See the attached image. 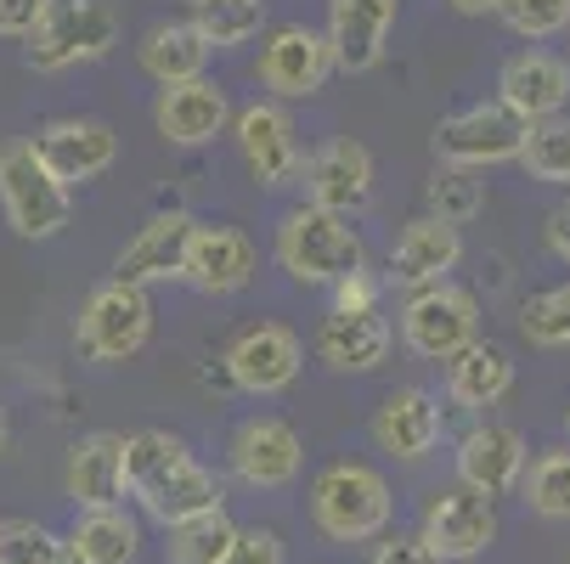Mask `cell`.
<instances>
[{
    "label": "cell",
    "mask_w": 570,
    "mask_h": 564,
    "mask_svg": "<svg viewBox=\"0 0 570 564\" xmlns=\"http://www.w3.org/2000/svg\"><path fill=\"white\" fill-rule=\"evenodd\" d=\"M125 474H130V497L147 520L158 525H181L193 514H209V508H226V486L220 474L204 468L176 435L165 429H136L125 435Z\"/></svg>",
    "instance_id": "1"
},
{
    "label": "cell",
    "mask_w": 570,
    "mask_h": 564,
    "mask_svg": "<svg viewBox=\"0 0 570 564\" xmlns=\"http://www.w3.org/2000/svg\"><path fill=\"white\" fill-rule=\"evenodd\" d=\"M272 255L305 288H334L340 277H351V271L367 266V249H362L356 226L345 215H334V209L305 204V198L283 209L277 237H272Z\"/></svg>",
    "instance_id": "2"
},
{
    "label": "cell",
    "mask_w": 570,
    "mask_h": 564,
    "mask_svg": "<svg viewBox=\"0 0 570 564\" xmlns=\"http://www.w3.org/2000/svg\"><path fill=\"white\" fill-rule=\"evenodd\" d=\"M311 520L328 542H373L390 531L395 520V497H390V479L373 463L356 457H334L322 463L311 479Z\"/></svg>",
    "instance_id": "3"
},
{
    "label": "cell",
    "mask_w": 570,
    "mask_h": 564,
    "mask_svg": "<svg viewBox=\"0 0 570 564\" xmlns=\"http://www.w3.org/2000/svg\"><path fill=\"white\" fill-rule=\"evenodd\" d=\"M147 339H153V294L136 288V283H119V277L97 283L73 316V345L97 367L141 356Z\"/></svg>",
    "instance_id": "4"
},
{
    "label": "cell",
    "mask_w": 570,
    "mask_h": 564,
    "mask_svg": "<svg viewBox=\"0 0 570 564\" xmlns=\"http://www.w3.org/2000/svg\"><path fill=\"white\" fill-rule=\"evenodd\" d=\"M23 46L35 73H68V68L102 62L119 46V12L108 0H51L40 29Z\"/></svg>",
    "instance_id": "5"
},
{
    "label": "cell",
    "mask_w": 570,
    "mask_h": 564,
    "mask_svg": "<svg viewBox=\"0 0 570 564\" xmlns=\"http://www.w3.org/2000/svg\"><path fill=\"white\" fill-rule=\"evenodd\" d=\"M531 136V119L509 108L503 97L492 102H469L435 125V158L458 170H492V165H520Z\"/></svg>",
    "instance_id": "6"
},
{
    "label": "cell",
    "mask_w": 570,
    "mask_h": 564,
    "mask_svg": "<svg viewBox=\"0 0 570 564\" xmlns=\"http://www.w3.org/2000/svg\"><path fill=\"white\" fill-rule=\"evenodd\" d=\"M0 215L29 244H46V237H57L68 226V187L51 176L35 141H18L0 158Z\"/></svg>",
    "instance_id": "7"
},
{
    "label": "cell",
    "mask_w": 570,
    "mask_h": 564,
    "mask_svg": "<svg viewBox=\"0 0 570 564\" xmlns=\"http://www.w3.org/2000/svg\"><path fill=\"white\" fill-rule=\"evenodd\" d=\"M480 339V299L458 283L413 288L401 305V345L419 362H452L463 345Z\"/></svg>",
    "instance_id": "8"
},
{
    "label": "cell",
    "mask_w": 570,
    "mask_h": 564,
    "mask_svg": "<svg viewBox=\"0 0 570 564\" xmlns=\"http://www.w3.org/2000/svg\"><path fill=\"white\" fill-rule=\"evenodd\" d=\"M334 73H340V57H334L328 29L277 23V29L261 40L255 79H261L277 102H305V97H316V91H328Z\"/></svg>",
    "instance_id": "9"
},
{
    "label": "cell",
    "mask_w": 570,
    "mask_h": 564,
    "mask_svg": "<svg viewBox=\"0 0 570 564\" xmlns=\"http://www.w3.org/2000/svg\"><path fill=\"white\" fill-rule=\"evenodd\" d=\"M232 141H237L243 170L255 176V187H266V192L299 187V176H305V158H311V152L299 147L294 113H288L277 97L237 108V119H232Z\"/></svg>",
    "instance_id": "10"
},
{
    "label": "cell",
    "mask_w": 570,
    "mask_h": 564,
    "mask_svg": "<svg viewBox=\"0 0 570 564\" xmlns=\"http://www.w3.org/2000/svg\"><path fill=\"white\" fill-rule=\"evenodd\" d=\"M226 468L237 486H249V492H283L299 479L305 468V441L288 418H272V413H255V418H243L226 441Z\"/></svg>",
    "instance_id": "11"
},
{
    "label": "cell",
    "mask_w": 570,
    "mask_h": 564,
    "mask_svg": "<svg viewBox=\"0 0 570 564\" xmlns=\"http://www.w3.org/2000/svg\"><path fill=\"white\" fill-rule=\"evenodd\" d=\"M226 384L243 395H283L305 367V339L288 321H249L220 356Z\"/></svg>",
    "instance_id": "12"
},
{
    "label": "cell",
    "mask_w": 570,
    "mask_h": 564,
    "mask_svg": "<svg viewBox=\"0 0 570 564\" xmlns=\"http://www.w3.org/2000/svg\"><path fill=\"white\" fill-rule=\"evenodd\" d=\"M498 497H485V492H469L463 479L452 492H435L419 514V536L446 558V564H469L480 558L485 547L498 542Z\"/></svg>",
    "instance_id": "13"
},
{
    "label": "cell",
    "mask_w": 570,
    "mask_h": 564,
    "mask_svg": "<svg viewBox=\"0 0 570 564\" xmlns=\"http://www.w3.org/2000/svg\"><path fill=\"white\" fill-rule=\"evenodd\" d=\"M35 152L51 165V176L62 187H86L97 176L114 170V158H119V130L108 119H91V113H73V119H51L40 125L35 136Z\"/></svg>",
    "instance_id": "14"
},
{
    "label": "cell",
    "mask_w": 570,
    "mask_h": 564,
    "mask_svg": "<svg viewBox=\"0 0 570 564\" xmlns=\"http://www.w3.org/2000/svg\"><path fill=\"white\" fill-rule=\"evenodd\" d=\"M305 204L316 209H334V215H362L373 204V152L356 141V136H334L322 141L311 158H305Z\"/></svg>",
    "instance_id": "15"
},
{
    "label": "cell",
    "mask_w": 570,
    "mask_h": 564,
    "mask_svg": "<svg viewBox=\"0 0 570 564\" xmlns=\"http://www.w3.org/2000/svg\"><path fill=\"white\" fill-rule=\"evenodd\" d=\"M193 231H198V215H193V209H158V215H147L141 231L119 249L114 277H119V283H136V288L181 283L187 249H193Z\"/></svg>",
    "instance_id": "16"
},
{
    "label": "cell",
    "mask_w": 570,
    "mask_h": 564,
    "mask_svg": "<svg viewBox=\"0 0 570 564\" xmlns=\"http://www.w3.org/2000/svg\"><path fill=\"white\" fill-rule=\"evenodd\" d=\"M255 271H261V249H255L249 231L220 226V220H198L193 249H187V271H181L187 288H198L209 299H232L255 283Z\"/></svg>",
    "instance_id": "17"
},
{
    "label": "cell",
    "mask_w": 570,
    "mask_h": 564,
    "mask_svg": "<svg viewBox=\"0 0 570 564\" xmlns=\"http://www.w3.org/2000/svg\"><path fill=\"white\" fill-rule=\"evenodd\" d=\"M232 97L215 79H181V86H158L153 97V130L170 147H209L215 136H232Z\"/></svg>",
    "instance_id": "18"
},
{
    "label": "cell",
    "mask_w": 570,
    "mask_h": 564,
    "mask_svg": "<svg viewBox=\"0 0 570 564\" xmlns=\"http://www.w3.org/2000/svg\"><path fill=\"white\" fill-rule=\"evenodd\" d=\"M441 435H446V407L424 384H401L373 407V446L401 457V463L430 457L441 446Z\"/></svg>",
    "instance_id": "19"
},
{
    "label": "cell",
    "mask_w": 570,
    "mask_h": 564,
    "mask_svg": "<svg viewBox=\"0 0 570 564\" xmlns=\"http://www.w3.org/2000/svg\"><path fill=\"white\" fill-rule=\"evenodd\" d=\"M458 266H463V231L441 215H419L395 231L384 277L413 294V288H430V283H452Z\"/></svg>",
    "instance_id": "20"
},
{
    "label": "cell",
    "mask_w": 570,
    "mask_h": 564,
    "mask_svg": "<svg viewBox=\"0 0 570 564\" xmlns=\"http://www.w3.org/2000/svg\"><path fill=\"white\" fill-rule=\"evenodd\" d=\"M531 468V452H525V435L514 424H474L463 441H458V479L469 492H485V497H509Z\"/></svg>",
    "instance_id": "21"
},
{
    "label": "cell",
    "mask_w": 570,
    "mask_h": 564,
    "mask_svg": "<svg viewBox=\"0 0 570 564\" xmlns=\"http://www.w3.org/2000/svg\"><path fill=\"white\" fill-rule=\"evenodd\" d=\"M498 97L509 108H520L531 125L537 119H559L564 102H570V62L559 51H542V46H525L514 57H503L498 68Z\"/></svg>",
    "instance_id": "22"
},
{
    "label": "cell",
    "mask_w": 570,
    "mask_h": 564,
    "mask_svg": "<svg viewBox=\"0 0 570 564\" xmlns=\"http://www.w3.org/2000/svg\"><path fill=\"white\" fill-rule=\"evenodd\" d=\"M395 18H401V0H328V40L340 73H373L390 51Z\"/></svg>",
    "instance_id": "23"
},
{
    "label": "cell",
    "mask_w": 570,
    "mask_h": 564,
    "mask_svg": "<svg viewBox=\"0 0 570 564\" xmlns=\"http://www.w3.org/2000/svg\"><path fill=\"white\" fill-rule=\"evenodd\" d=\"M390 339L395 334H390V321L379 310H328L316 321L311 350L328 373H373V367H384Z\"/></svg>",
    "instance_id": "24"
},
{
    "label": "cell",
    "mask_w": 570,
    "mask_h": 564,
    "mask_svg": "<svg viewBox=\"0 0 570 564\" xmlns=\"http://www.w3.org/2000/svg\"><path fill=\"white\" fill-rule=\"evenodd\" d=\"M68 497L73 508H119L130 497V474H125V435H86L68 452Z\"/></svg>",
    "instance_id": "25"
},
{
    "label": "cell",
    "mask_w": 570,
    "mask_h": 564,
    "mask_svg": "<svg viewBox=\"0 0 570 564\" xmlns=\"http://www.w3.org/2000/svg\"><path fill=\"white\" fill-rule=\"evenodd\" d=\"M514 389V356L492 339H474L446 362V400L463 413H485Z\"/></svg>",
    "instance_id": "26"
},
{
    "label": "cell",
    "mask_w": 570,
    "mask_h": 564,
    "mask_svg": "<svg viewBox=\"0 0 570 564\" xmlns=\"http://www.w3.org/2000/svg\"><path fill=\"white\" fill-rule=\"evenodd\" d=\"M209 40L193 29V18H165V23H153L136 46L141 57V73L153 79V86H181V79H204L209 68Z\"/></svg>",
    "instance_id": "27"
},
{
    "label": "cell",
    "mask_w": 570,
    "mask_h": 564,
    "mask_svg": "<svg viewBox=\"0 0 570 564\" xmlns=\"http://www.w3.org/2000/svg\"><path fill=\"white\" fill-rule=\"evenodd\" d=\"M68 542L79 547L86 564H136L141 553V525L119 508H79L68 525Z\"/></svg>",
    "instance_id": "28"
},
{
    "label": "cell",
    "mask_w": 570,
    "mask_h": 564,
    "mask_svg": "<svg viewBox=\"0 0 570 564\" xmlns=\"http://www.w3.org/2000/svg\"><path fill=\"white\" fill-rule=\"evenodd\" d=\"M187 18L215 51H237L266 29V0H187Z\"/></svg>",
    "instance_id": "29"
},
{
    "label": "cell",
    "mask_w": 570,
    "mask_h": 564,
    "mask_svg": "<svg viewBox=\"0 0 570 564\" xmlns=\"http://www.w3.org/2000/svg\"><path fill=\"white\" fill-rule=\"evenodd\" d=\"M237 531H243V525H232L226 508H209V514H193V520L170 525L165 553H170V564H220V558L232 553Z\"/></svg>",
    "instance_id": "30"
},
{
    "label": "cell",
    "mask_w": 570,
    "mask_h": 564,
    "mask_svg": "<svg viewBox=\"0 0 570 564\" xmlns=\"http://www.w3.org/2000/svg\"><path fill=\"white\" fill-rule=\"evenodd\" d=\"M0 564H86L79 547L35 520H0Z\"/></svg>",
    "instance_id": "31"
},
{
    "label": "cell",
    "mask_w": 570,
    "mask_h": 564,
    "mask_svg": "<svg viewBox=\"0 0 570 564\" xmlns=\"http://www.w3.org/2000/svg\"><path fill=\"white\" fill-rule=\"evenodd\" d=\"M520 165H525L531 181H548V187H564V192H570V113L531 125Z\"/></svg>",
    "instance_id": "32"
},
{
    "label": "cell",
    "mask_w": 570,
    "mask_h": 564,
    "mask_svg": "<svg viewBox=\"0 0 570 564\" xmlns=\"http://www.w3.org/2000/svg\"><path fill=\"white\" fill-rule=\"evenodd\" d=\"M525 508L542 514V520H570V446H553L542 452L531 468H525Z\"/></svg>",
    "instance_id": "33"
},
{
    "label": "cell",
    "mask_w": 570,
    "mask_h": 564,
    "mask_svg": "<svg viewBox=\"0 0 570 564\" xmlns=\"http://www.w3.org/2000/svg\"><path fill=\"white\" fill-rule=\"evenodd\" d=\"M520 334L537 350H570V283H553L520 299Z\"/></svg>",
    "instance_id": "34"
},
{
    "label": "cell",
    "mask_w": 570,
    "mask_h": 564,
    "mask_svg": "<svg viewBox=\"0 0 570 564\" xmlns=\"http://www.w3.org/2000/svg\"><path fill=\"white\" fill-rule=\"evenodd\" d=\"M480 209H485V187L474 181V170L441 165L435 181H430V215H441V220H452V226H469Z\"/></svg>",
    "instance_id": "35"
},
{
    "label": "cell",
    "mask_w": 570,
    "mask_h": 564,
    "mask_svg": "<svg viewBox=\"0 0 570 564\" xmlns=\"http://www.w3.org/2000/svg\"><path fill=\"white\" fill-rule=\"evenodd\" d=\"M498 18L520 40H553V34H570V0H503Z\"/></svg>",
    "instance_id": "36"
},
{
    "label": "cell",
    "mask_w": 570,
    "mask_h": 564,
    "mask_svg": "<svg viewBox=\"0 0 570 564\" xmlns=\"http://www.w3.org/2000/svg\"><path fill=\"white\" fill-rule=\"evenodd\" d=\"M220 564H283V536L272 525H249V531H237V542Z\"/></svg>",
    "instance_id": "37"
},
{
    "label": "cell",
    "mask_w": 570,
    "mask_h": 564,
    "mask_svg": "<svg viewBox=\"0 0 570 564\" xmlns=\"http://www.w3.org/2000/svg\"><path fill=\"white\" fill-rule=\"evenodd\" d=\"M367 564H446V558H441L419 531H406V536L395 531V536H384V542L367 553Z\"/></svg>",
    "instance_id": "38"
},
{
    "label": "cell",
    "mask_w": 570,
    "mask_h": 564,
    "mask_svg": "<svg viewBox=\"0 0 570 564\" xmlns=\"http://www.w3.org/2000/svg\"><path fill=\"white\" fill-rule=\"evenodd\" d=\"M384 283H390V277H373L367 266H362V271H351V277H340V283L328 288V294H334V310H379Z\"/></svg>",
    "instance_id": "39"
},
{
    "label": "cell",
    "mask_w": 570,
    "mask_h": 564,
    "mask_svg": "<svg viewBox=\"0 0 570 564\" xmlns=\"http://www.w3.org/2000/svg\"><path fill=\"white\" fill-rule=\"evenodd\" d=\"M51 0H0V40H29Z\"/></svg>",
    "instance_id": "40"
},
{
    "label": "cell",
    "mask_w": 570,
    "mask_h": 564,
    "mask_svg": "<svg viewBox=\"0 0 570 564\" xmlns=\"http://www.w3.org/2000/svg\"><path fill=\"white\" fill-rule=\"evenodd\" d=\"M542 237H548V249H553V260H564V266H570V192H564V204H559V209L548 215Z\"/></svg>",
    "instance_id": "41"
},
{
    "label": "cell",
    "mask_w": 570,
    "mask_h": 564,
    "mask_svg": "<svg viewBox=\"0 0 570 564\" xmlns=\"http://www.w3.org/2000/svg\"><path fill=\"white\" fill-rule=\"evenodd\" d=\"M446 7H452L458 18H498L503 0H446Z\"/></svg>",
    "instance_id": "42"
},
{
    "label": "cell",
    "mask_w": 570,
    "mask_h": 564,
    "mask_svg": "<svg viewBox=\"0 0 570 564\" xmlns=\"http://www.w3.org/2000/svg\"><path fill=\"white\" fill-rule=\"evenodd\" d=\"M7 441H12V424H7V413H0V452H7Z\"/></svg>",
    "instance_id": "43"
},
{
    "label": "cell",
    "mask_w": 570,
    "mask_h": 564,
    "mask_svg": "<svg viewBox=\"0 0 570 564\" xmlns=\"http://www.w3.org/2000/svg\"><path fill=\"white\" fill-rule=\"evenodd\" d=\"M564 429H570V407H564Z\"/></svg>",
    "instance_id": "44"
},
{
    "label": "cell",
    "mask_w": 570,
    "mask_h": 564,
    "mask_svg": "<svg viewBox=\"0 0 570 564\" xmlns=\"http://www.w3.org/2000/svg\"><path fill=\"white\" fill-rule=\"evenodd\" d=\"M0 158H7V147H0Z\"/></svg>",
    "instance_id": "45"
}]
</instances>
